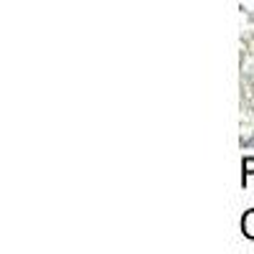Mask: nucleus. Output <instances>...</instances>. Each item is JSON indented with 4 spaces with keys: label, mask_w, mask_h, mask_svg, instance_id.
Instances as JSON below:
<instances>
[{
    "label": "nucleus",
    "mask_w": 254,
    "mask_h": 254,
    "mask_svg": "<svg viewBox=\"0 0 254 254\" xmlns=\"http://www.w3.org/2000/svg\"><path fill=\"white\" fill-rule=\"evenodd\" d=\"M242 234H244V239L254 242V208L244 211V216H242Z\"/></svg>",
    "instance_id": "obj_1"
},
{
    "label": "nucleus",
    "mask_w": 254,
    "mask_h": 254,
    "mask_svg": "<svg viewBox=\"0 0 254 254\" xmlns=\"http://www.w3.org/2000/svg\"><path fill=\"white\" fill-rule=\"evenodd\" d=\"M249 176H254V155H247L242 160V188H247Z\"/></svg>",
    "instance_id": "obj_2"
}]
</instances>
